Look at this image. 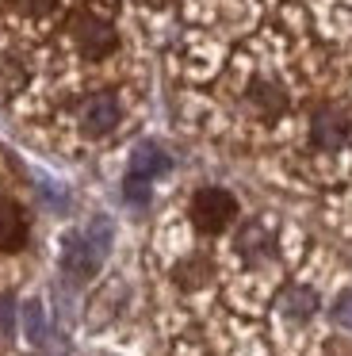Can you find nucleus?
Returning <instances> with one entry per match:
<instances>
[{
  "label": "nucleus",
  "mask_w": 352,
  "mask_h": 356,
  "mask_svg": "<svg viewBox=\"0 0 352 356\" xmlns=\"http://www.w3.org/2000/svg\"><path fill=\"white\" fill-rule=\"evenodd\" d=\"M96 261H99V253H96V245H92L88 238H69V241H65V253H61V264H65V272H73L77 280L92 276Z\"/></svg>",
  "instance_id": "5"
},
{
  "label": "nucleus",
  "mask_w": 352,
  "mask_h": 356,
  "mask_svg": "<svg viewBox=\"0 0 352 356\" xmlns=\"http://www.w3.org/2000/svg\"><path fill=\"white\" fill-rule=\"evenodd\" d=\"M234 215H237V200L226 188H199L191 195V222H195V230L218 234L234 222Z\"/></svg>",
  "instance_id": "1"
},
{
  "label": "nucleus",
  "mask_w": 352,
  "mask_h": 356,
  "mask_svg": "<svg viewBox=\"0 0 352 356\" xmlns=\"http://www.w3.org/2000/svg\"><path fill=\"white\" fill-rule=\"evenodd\" d=\"M127 200H130V203H145V200H150V188H145V180H138V177L127 180Z\"/></svg>",
  "instance_id": "14"
},
{
  "label": "nucleus",
  "mask_w": 352,
  "mask_h": 356,
  "mask_svg": "<svg viewBox=\"0 0 352 356\" xmlns=\"http://www.w3.org/2000/svg\"><path fill=\"white\" fill-rule=\"evenodd\" d=\"M333 322H337V325H352V295H341V299H337Z\"/></svg>",
  "instance_id": "13"
},
{
  "label": "nucleus",
  "mask_w": 352,
  "mask_h": 356,
  "mask_svg": "<svg viewBox=\"0 0 352 356\" xmlns=\"http://www.w3.org/2000/svg\"><path fill=\"white\" fill-rule=\"evenodd\" d=\"M207 280H211V261H207V257H188V261L176 264V284H180L184 291L203 287Z\"/></svg>",
  "instance_id": "10"
},
{
  "label": "nucleus",
  "mask_w": 352,
  "mask_h": 356,
  "mask_svg": "<svg viewBox=\"0 0 352 356\" xmlns=\"http://www.w3.org/2000/svg\"><path fill=\"white\" fill-rule=\"evenodd\" d=\"M12 4L23 12V16H35V19L38 16H50V12L58 8V0H12Z\"/></svg>",
  "instance_id": "12"
},
{
  "label": "nucleus",
  "mask_w": 352,
  "mask_h": 356,
  "mask_svg": "<svg viewBox=\"0 0 352 356\" xmlns=\"http://www.w3.org/2000/svg\"><path fill=\"white\" fill-rule=\"evenodd\" d=\"M27 330L35 333V341L42 337V318H38V307H31V310H27Z\"/></svg>",
  "instance_id": "15"
},
{
  "label": "nucleus",
  "mask_w": 352,
  "mask_h": 356,
  "mask_svg": "<svg viewBox=\"0 0 352 356\" xmlns=\"http://www.w3.org/2000/svg\"><path fill=\"white\" fill-rule=\"evenodd\" d=\"M268 245H272V241H268V234L260 230V226H245L241 238H237V249H241V253L249 257V261L264 257V253H268Z\"/></svg>",
  "instance_id": "11"
},
{
  "label": "nucleus",
  "mask_w": 352,
  "mask_h": 356,
  "mask_svg": "<svg viewBox=\"0 0 352 356\" xmlns=\"http://www.w3.org/2000/svg\"><path fill=\"white\" fill-rule=\"evenodd\" d=\"M115 123H119V100H115L111 92H96V96H88V100L81 104V127H84V134L99 138V134L115 131Z\"/></svg>",
  "instance_id": "4"
},
{
  "label": "nucleus",
  "mask_w": 352,
  "mask_h": 356,
  "mask_svg": "<svg viewBox=\"0 0 352 356\" xmlns=\"http://www.w3.org/2000/svg\"><path fill=\"white\" fill-rule=\"evenodd\" d=\"M349 138H352V123H349V115L344 111H337V108H318L314 111V119H310V142L318 149H344L349 146Z\"/></svg>",
  "instance_id": "3"
},
{
  "label": "nucleus",
  "mask_w": 352,
  "mask_h": 356,
  "mask_svg": "<svg viewBox=\"0 0 352 356\" xmlns=\"http://www.w3.org/2000/svg\"><path fill=\"white\" fill-rule=\"evenodd\" d=\"M249 104L260 111V115L275 119V115H283V108H287V92H283L280 85H272V81H253L249 85Z\"/></svg>",
  "instance_id": "7"
},
{
  "label": "nucleus",
  "mask_w": 352,
  "mask_h": 356,
  "mask_svg": "<svg viewBox=\"0 0 352 356\" xmlns=\"http://www.w3.org/2000/svg\"><path fill=\"white\" fill-rule=\"evenodd\" d=\"M280 307H283V314H287V318L306 322V318L318 310V299H314L310 287H287V291H283V299H280Z\"/></svg>",
  "instance_id": "8"
},
{
  "label": "nucleus",
  "mask_w": 352,
  "mask_h": 356,
  "mask_svg": "<svg viewBox=\"0 0 352 356\" xmlns=\"http://www.w3.org/2000/svg\"><path fill=\"white\" fill-rule=\"evenodd\" d=\"M69 35H73L77 50H81L84 58H104L119 47L115 27L107 24L104 16H96V12H77V16L69 19Z\"/></svg>",
  "instance_id": "2"
},
{
  "label": "nucleus",
  "mask_w": 352,
  "mask_h": 356,
  "mask_svg": "<svg viewBox=\"0 0 352 356\" xmlns=\"http://www.w3.org/2000/svg\"><path fill=\"white\" fill-rule=\"evenodd\" d=\"M168 169V157L161 154L157 146H142L134 154V161H130V177H138V180H150V177H157V172H165Z\"/></svg>",
  "instance_id": "9"
},
{
  "label": "nucleus",
  "mask_w": 352,
  "mask_h": 356,
  "mask_svg": "<svg viewBox=\"0 0 352 356\" xmlns=\"http://www.w3.org/2000/svg\"><path fill=\"white\" fill-rule=\"evenodd\" d=\"M27 241V218L15 203L0 200V249H19Z\"/></svg>",
  "instance_id": "6"
}]
</instances>
